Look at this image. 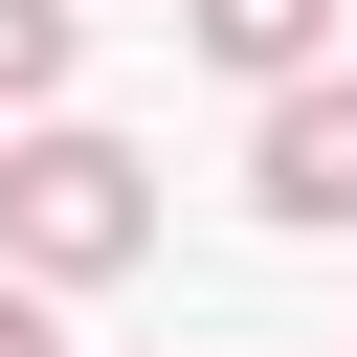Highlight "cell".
Masks as SVG:
<instances>
[{
  "instance_id": "cell-1",
  "label": "cell",
  "mask_w": 357,
  "mask_h": 357,
  "mask_svg": "<svg viewBox=\"0 0 357 357\" xmlns=\"http://www.w3.org/2000/svg\"><path fill=\"white\" fill-rule=\"evenodd\" d=\"M156 245V178H134V134H89V112H22L0 134V268L22 290H112Z\"/></svg>"
},
{
  "instance_id": "cell-2",
  "label": "cell",
  "mask_w": 357,
  "mask_h": 357,
  "mask_svg": "<svg viewBox=\"0 0 357 357\" xmlns=\"http://www.w3.org/2000/svg\"><path fill=\"white\" fill-rule=\"evenodd\" d=\"M245 201H268V223H357V67H290V89H268Z\"/></svg>"
},
{
  "instance_id": "cell-3",
  "label": "cell",
  "mask_w": 357,
  "mask_h": 357,
  "mask_svg": "<svg viewBox=\"0 0 357 357\" xmlns=\"http://www.w3.org/2000/svg\"><path fill=\"white\" fill-rule=\"evenodd\" d=\"M178 22H201V67H245V89L335 67V0H178Z\"/></svg>"
},
{
  "instance_id": "cell-4",
  "label": "cell",
  "mask_w": 357,
  "mask_h": 357,
  "mask_svg": "<svg viewBox=\"0 0 357 357\" xmlns=\"http://www.w3.org/2000/svg\"><path fill=\"white\" fill-rule=\"evenodd\" d=\"M67 67H89V0H0V112H67Z\"/></svg>"
},
{
  "instance_id": "cell-5",
  "label": "cell",
  "mask_w": 357,
  "mask_h": 357,
  "mask_svg": "<svg viewBox=\"0 0 357 357\" xmlns=\"http://www.w3.org/2000/svg\"><path fill=\"white\" fill-rule=\"evenodd\" d=\"M0 357H67V335H45V290H22V268H0Z\"/></svg>"
}]
</instances>
